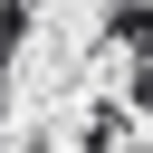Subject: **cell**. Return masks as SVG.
Masks as SVG:
<instances>
[{"instance_id": "cell-1", "label": "cell", "mask_w": 153, "mask_h": 153, "mask_svg": "<svg viewBox=\"0 0 153 153\" xmlns=\"http://www.w3.org/2000/svg\"><path fill=\"white\" fill-rule=\"evenodd\" d=\"M10 38H19V10H0V57H10Z\"/></svg>"}]
</instances>
